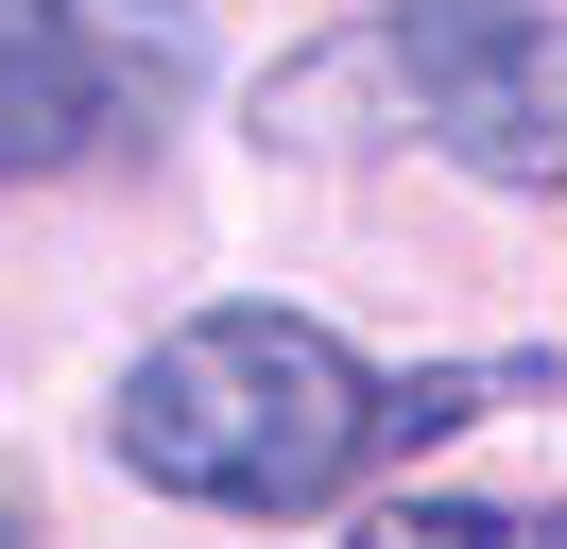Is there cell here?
Wrapping results in <instances>:
<instances>
[{
    "mask_svg": "<svg viewBox=\"0 0 567 549\" xmlns=\"http://www.w3.org/2000/svg\"><path fill=\"white\" fill-rule=\"evenodd\" d=\"M207 18L189 0H0V172H104L189 121Z\"/></svg>",
    "mask_w": 567,
    "mask_h": 549,
    "instance_id": "7a4b0ae2",
    "label": "cell"
},
{
    "mask_svg": "<svg viewBox=\"0 0 567 549\" xmlns=\"http://www.w3.org/2000/svg\"><path fill=\"white\" fill-rule=\"evenodd\" d=\"M0 549H18V515H0Z\"/></svg>",
    "mask_w": 567,
    "mask_h": 549,
    "instance_id": "8992f818",
    "label": "cell"
},
{
    "mask_svg": "<svg viewBox=\"0 0 567 549\" xmlns=\"http://www.w3.org/2000/svg\"><path fill=\"white\" fill-rule=\"evenodd\" d=\"M344 549H567V498H379Z\"/></svg>",
    "mask_w": 567,
    "mask_h": 549,
    "instance_id": "277c9868",
    "label": "cell"
},
{
    "mask_svg": "<svg viewBox=\"0 0 567 549\" xmlns=\"http://www.w3.org/2000/svg\"><path fill=\"white\" fill-rule=\"evenodd\" d=\"M395 86H413V121L447 137L482 189H567V18H550V0L395 34Z\"/></svg>",
    "mask_w": 567,
    "mask_h": 549,
    "instance_id": "3957f363",
    "label": "cell"
},
{
    "mask_svg": "<svg viewBox=\"0 0 567 549\" xmlns=\"http://www.w3.org/2000/svg\"><path fill=\"white\" fill-rule=\"evenodd\" d=\"M550 395V361H344L310 309H189L138 377H121V464L155 498H207V515H327L344 480L413 464V446L482 429V412Z\"/></svg>",
    "mask_w": 567,
    "mask_h": 549,
    "instance_id": "6da1fadb",
    "label": "cell"
},
{
    "mask_svg": "<svg viewBox=\"0 0 567 549\" xmlns=\"http://www.w3.org/2000/svg\"><path fill=\"white\" fill-rule=\"evenodd\" d=\"M447 18H498V0H395V34H447Z\"/></svg>",
    "mask_w": 567,
    "mask_h": 549,
    "instance_id": "5b68a950",
    "label": "cell"
}]
</instances>
